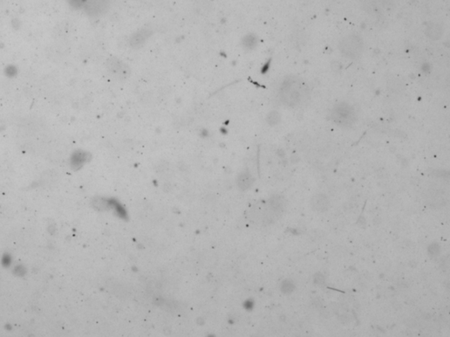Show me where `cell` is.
<instances>
[{"label": "cell", "mask_w": 450, "mask_h": 337, "mask_svg": "<svg viewBox=\"0 0 450 337\" xmlns=\"http://www.w3.org/2000/svg\"><path fill=\"white\" fill-rule=\"evenodd\" d=\"M427 250H428V254H429L430 256H438L439 254H440V251H441V247H440V245L438 244H432L429 245Z\"/></svg>", "instance_id": "7c38bea8"}, {"label": "cell", "mask_w": 450, "mask_h": 337, "mask_svg": "<svg viewBox=\"0 0 450 337\" xmlns=\"http://www.w3.org/2000/svg\"><path fill=\"white\" fill-rule=\"evenodd\" d=\"M281 121V115L279 114L277 111H272L269 114H267L266 116V122L270 125V126H275L277 125L279 122Z\"/></svg>", "instance_id": "9c48e42d"}, {"label": "cell", "mask_w": 450, "mask_h": 337, "mask_svg": "<svg viewBox=\"0 0 450 337\" xmlns=\"http://www.w3.org/2000/svg\"><path fill=\"white\" fill-rule=\"evenodd\" d=\"M271 205L276 211L282 212L283 210V208H284L285 203L283 201V198L281 196H278V197H274V200H273V202Z\"/></svg>", "instance_id": "8fae6325"}, {"label": "cell", "mask_w": 450, "mask_h": 337, "mask_svg": "<svg viewBox=\"0 0 450 337\" xmlns=\"http://www.w3.org/2000/svg\"><path fill=\"white\" fill-rule=\"evenodd\" d=\"M107 68L115 78H127L130 74V69L123 61L119 60L118 58L111 57L107 61Z\"/></svg>", "instance_id": "277c9868"}, {"label": "cell", "mask_w": 450, "mask_h": 337, "mask_svg": "<svg viewBox=\"0 0 450 337\" xmlns=\"http://www.w3.org/2000/svg\"><path fill=\"white\" fill-rule=\"evenodd\" d=\"M295 290V284L293 280L291 279H289L287 278L285 280H283L281 284V291L282 293L286 294V295H289V294H291L293 293Z\"/></svg>", "instance_id": "ba28073f"}, {"label": "cell", "mask_w": 450, "mask_h": 337, "mask_svg": "<svg viewBox=\"0 0 450 337\" xmlns=\"http://www.w3.org/2000/svg\"><path fill=\"white\" fill-rule=\"evenodd\" d=\"M363 41L359 35L344 37L339 45L341 54L349 59H357L363 51Z\"/></svg>", "instance_id": "3957f363"}, {"label": "cell", "mask_w": 450, "mask_h": 337, "mask_svg": "<svg viewBox=\"0 0 450 337\" xmlns=\"http://www.w3.org/2000/svg\"><path fill=\"white\" fill-rule=\"evenodd\" d=\"M314 281L317 284H323L324 283V276L321 273H317L314 276Z\"/></svg>", "instance_id": "4fadbf2b"}, {"label": "cell", "mask_w": 450, "mask_h": 337, "mask_svg": "<svg viewBox=\"0 0 450 337\" xmlns=\"http://www.w3.org/2000/svg\"><path fill=\"white\" fill-rule=\"evenodd\" d=\"M152 36V31L149 29H141L133 33L129 39V44L132 49H139Z\"/></svg>", "instance_id": "5b68a950"}, {"label": "cell", "mask_w": 450, "mask_h": 337, "mask_svg": "<svg viewBox=\"0 0 450 337\" xmlns=\"http://www.w3.org/2000/svg\"><path fill=\"white\" fill-rule=\"evenodd\" d=\"M427 36L431 38L432 40H439L441 37H442V30L439 29L438 28L436 27H434V28H430L427 30Z\"/></svg>", "instance_id": "30bf717a"}, {"label": "cell", "mask_w": 450, "mask_h": 337, "mask_svg": "<svg viewBox=\"0 0 450 337\" xmlns=\"http://www.w3.org/2000/svg\"><path fill=\"white\" fill-rule=\"evenodd\" d=\"M310 205L313 211L317 213H324L327 211L330 207V200L328 199L327 196L323 193H318L312 198L310 201Z\"/></svg>", "instance_id": "8992f818"}, {"label": "cell", "mask_w": 450, "mask_h": 337, "mask_svg": "<svg viewBox=\"0 0 450 337\" xmlns=\"http://www.w3.org/2000/svg\"><path fill=\"white\" fill-rule=\"evenodd\" d=\"M279 96L284 106L296 108L307 101L310 90L300 77L289 76L283 80L280 86Z\"/></svg>", "instance_id": "6da1fadb"}, {"label": "cell", "mask_w": 450, "mask_h": 337, "mask_svg": "<svg viewBox=\"0 0 450 337\" xmlns=\"http://www.w3.org/2000/svg\"><path fill=\"white\" fill-rule=\"evenodd\" d=\"M257 43H258L257 37L252 33L245 35L242 39V45L246 49H254L257 46Z\"/></svg>", "instance_id": "52a82bcc"}, {"label": "cell", "mask_w": 450, "mask_h": 337, "mask_svg": "<svg viewBox=\"0 0 450 337\" xmlns=\"http://www.w3.org/2000/svg\"><path fill=\"white\" fill-rule=\"evenodd\" d=\"M356 113L354 107L346 102H340L331 111V120L341 127H350L355 123Z\"/></svg>", "instance_id": "7a4b0ae2"}]
</instances>
